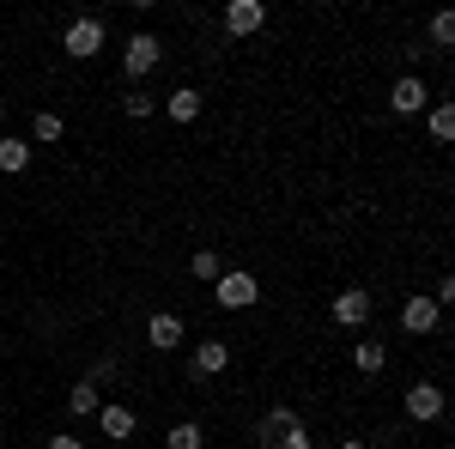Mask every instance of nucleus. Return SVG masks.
Returning <instances> with one entry per match:
<instances>
[{
  "label": "nucleus",
  "mask_w": 455,
  "mask_h": 449,
  "mask_svg": "<svg viewBox=\"0 0 455 449\" xmlns=\"http://www.w3.org/2000/svg\"><path fill=\"white\" fill-rule=\"evenodd\" d=\"M61 49H68L73 61H92V55L104 49V19H92V12H85V19H73L68 31H61Z\"/></svg>",
  "instance_id": "nucleus-3"
},
{
  "label": "nucleus",
  "mask_w": 455,
  "mask_h": 449,
  "mask_svg": "<svg viewBox=\"0 0 455 449\" xmlns=\"http://www.w3.org/2000/svg\"><path fill=\"white\" fill-rule=\"evenodd\" d=\"M188 274H195V279H207V285H212V279L225 274V261H219V249H195V255H188Z\"/></svg>",
  "instance_id": "nucleus-19"
},
{
  "label": "nucleus",
  "mask_w": 455,
  "mask_h": 449,
  "mask_svg": "<svg viewBox=\"0 0 455 449\" xmlns=\"http://www.w3.org/2000/svg\"><path fill=\"white\" fill-rule=\"evenodd\" d=\"M261 449H310V431L291 425V431H280V437H261Z\"/></svg>",
  "instance_id": "nucleus-21"
},
{
  "label": "nucleus",
  "mask_w": 455,
  "mask_h": 449,
  "mask_svg": "<svg viewBox=\"0 0 455 449\" xmlns=\"http://www.w3.org/2000/svg\"><path fill=\"white\" fill-rule=\"evenodd\" d=\"M425 128H431V140H437V146H450V140H455V109L450 104H431Z\"/></svg>",
  "instance_id": "nucleus-18"
},
{
  "label": "nucleus",
  "mask_w": 455,
  "mask_h": 449,
  "mask_svg": "<svg viewBox=\"0 0 455 449\" xmlns=\"http://www.w3.org/2000/svg\"><path fill=\"white\" fill-rule=\"evenodd\" d=\"M49 449H85V437H49Z\"/></svg>",
  "instance_id": "nucleus-26"
},
{
  "label": "nucleus",
  "mask_w": 455,
  "mask_h": 449,
  "mask_svg": "<svg viewBox=\"0 0 455 449\" xmlns=\"http://www.w3.org/2000/svg\"><path fill=\"white\" fill-rule=\"evenodd\" d=\"M371 304H377L371 292H358V285H347V292L334 298V322H340V328H364V322H371Z\"/></svg>",
  "instance_id": "nucleus-10"
},
{
  "label": "nucleus",
  "mask_w": 455,
  "mask_h": 449,
  "mask_svg": "<svg viewBox=\"0 0 455 449\" xmlns=\"http://www.w3.org/2000/svg\"><path fill=\"white\" fill-rule=\"evenodd\" d=\"M340 449H371V444H364V437H347V444H340Z\"/></svg>",
  "instance_id": "nucleus-27"
},
{
  "label": "nucleus",
  "mask_w": 455,
  "mask_h": 449,
  "mask_svg": "<svg viewBox=\"0 0 455 449\" xmlns=\"http://www.w3.org/2000/svg\"><path fill=\"white\" fill-rule=\"evenodd\" d=\"M291 425H304L291 407H267V413H261V425H255V437H280V431H291Z\"/></svg>",
  "instance_id": "nucleus-17"
},
{
  "label": "nucleus",
  "mask_w": 455,
  "mask_h": 449,
  "mask_svg": "<svg viewBox=\"0 0 455 449\" xmlns=\"http://www.w3.org/2000/svg\"><path fill=\"white\" fill-rule=\"evenodd\" d=\"M261 25H267V6H261V0H231V6H225V31L231 36H255Z\"/></svg>",
  "instance_id": "nucleus-8"
},
{
  "label": "nucleus",
  "mask_w": 455,
  "mask_h": 449,
  "mask_svg": "<svg viewBox=\"0 0 455 449\" xmlns=\"http://www.w3.org/2000/svg\"><path fill=\"white\" fill-rule=\"evenodd\" d=\"M431 43H437V49H455V12H437V19H431Z\"/></svg>",
  "instance_id": "nucleus-22"
},
{
  "label": "nucleus",
  "mask_w": 455,
  "mask_h": 449,
  "mask_svg": "<svg viewBox=\"0 0 455 449\" xmlns=\"http://www.w3.org/2000/svg\"><path fill=\"white\" fill-rule=\"evenodd\" d=\"M188 371H195V377H225V371H231V341H201L195 358H188Z\"/></svg>",
  "instance_id": "nucleus-9"
},
{
  "label": "nucleus",
  "mask_w": 455,
  "mask_h": 449,
  "mask_svg": "<svg viewBox=\"0 0 455 449\" xmlns=\"http://www.w3.org/2000/svg\"><path fill=\"white\" fill-rule=\"evenodd\" d=\"M109 377H116V358H98V365H92V377H85V382H109Z\"/></svg>",
  "instance_id": "nucleus-25"
},
{
  "label": "nucleus",
  "mask_w": 455,
  "mask_h": 449,
  "mask_svg": "<svg viewBox=\"0 0 455 449\" xmlns=\"http://www.w3.org/2000/svg\"><path fill=\"white\" fill-rule=\"evenodd\" d=\"M122 109H128V116L140 122V116H152V109H158V104H152V98H140V92H128V98H122Z\"/></svg>",
  "instance_id": "nucleus-23"
},
{
  "label": "nucleus",
  "mask_w": 455,
  "mask_h": 449,
  "mask_svg": "<svg viewBox=\"0 0 455 449\" xmlns=\"http://www.w3.org/2000/svg\"><path fill=\"white\" fill-rule=\"evenodd\" d=\"M98 431H104V437H116V444H128V437L140 431V419H134V407H128V401H104V407H98Z\"/></svg>",
  "instance_id": "nucleus-7"
},
{
  "label": "nucleus",
  "mask_w": 455,
  "mask_h": 449,
  "mask_svg": "<svg viewBox=\"0 0 455 449\" xmlns=\"http://www.w3.org/2000/svg\"><path fill=\"white\" fill-rule=\"evenodd\" d=\"M212 298H219V310H249V304L261 298V285H255V274L231 268V274H219V279H212Z\"/></svg>",
  "instance_id": "nucleus-2"
},
{
  "label": "nucleus",
  "mask_w": 455,
  "mask_h": 449,
  "mask_svg": "<svg viewBox=\"0 0 455 449\" xmlns=\"http://www.w3.org/2000/svg\"><path fill=\"white\" fill-rule=\"evenodd\" d=\"M164 61V43L152 31H134L128 36V49H122V79H146V73Z\"/></svg>",
  "instance_id": "nucleus-1"
},
{
  "label": "nucleus",
  "mask_w": 455,
  "mask_h": 449,
  "mask_svg": "<svg viewBox=\"0 0 455 449\" xmlns=\"http://www.w3.org/2000/svg\"><path fill=\"white\" fill-rule=\"evenodd\" d=\"M443 322V310L431 304V292H413L407 304H401V334H431Z\"/></svg>",
  "instance_id": "nucleus-5"
},
{
  "label": "nucleus",
  "mask_w": 455,
  "mask_h": 449,
  "mask_svg": "<svg viewBox=\"0 0 455 449\" xmlns=\"http://www.w3.org/2000/svg\"><path fill=\"white\" fill-rule=\"evenodd\" d=\"M352 365H358L364 377H377V371L388 365V346L383 341H358V346H352Z\"/></svg>",
  "instance_id": "nucleus-15"
},
{
  "label": "nucleus",
  "mask_w": 455,
  "mask_h": 449,
  "mask_svg": "<svg viewBox=\"0 0 455 449\" xmlns=\"http://www.w3.org/2000/svg\"><path fill=\"white\" fill-rule=\"evenodd\" d=\"M425 104H431V92H425L419 73H407V79H395V85H388V109H395V116H419Z\"/></svg>",
  "instance_id": "nucleus-6"
},
{
  "label": "nucleus",
  "mask_w": 455,
  "mask_h": 449,
  "mask_svg": "<svg viewBox=\"0 0 455 449\" xmlns=\"http://www.w3.org/2000/svg\"><path fill=\"white\" fill-rule=\"evenodd\" d=\"M98 407H104L98 382H73V389H68V413L73 419H98Z\"/></svg>",
  "instance_id": "nucleus-13"
},
{
  "label": "nucleus",
  "mask_w": 455,
  "mask_h": 449,
  "mask_svg": "<svg viewBox=\"0 0 455 449\" xmlns=\"http://www.w3.org/2000/svg\"><path fill=\"white\" fill-rule=\"evenodd\" d=\"M31 140L55 146V140H61V116H55V109H36V116H31Z\"/></svg>",
  "instance_id": "nucleus-20"
},
{
  "label": "nucleus",
  "mask_w": 455,
  "mask_h": 449,
  "mask_svg": "<svg viewBox=\"0 0 455 449\" xmlns=\"http://www.w3.org/2000/svg\"><path fill=\"white\" fill-rule=\"evenodd\" d=\"M431 304H437V310H443V304H455V279H450V274L437 279V292H431Z\"/></svg>",
  "instance_id": "nucleus-24"
},
{
  "label": "nucleus",
  "mask_w": 455,
  "mask_h": 449,
  "mask_svg": "<svg viewBox=\"0 0 455 449\" xmlns=\"http://www.w3.org/2000/svg\"><path fill=\"white\" fill-rule=\"evenodd\" d=\"M164 116H171V122H195V116H201V92H195V85L171 92V98H164Z\"/></svg>",
  "instance_id": "nucleus-14"
},
{
  "label": "nucleus",
  "mask_w": 455,
  "mask_h": 449,
  "mask_svg": "<svg viewBox=\"0 0 455 449\" xmlns=\"http://www.w3.org/2000/svg\"><path fill=\"white\" fill-rule=\"evenodd\" d=\"M0 171H6V176L31 171V140H19V134H0Z\"/></svg>",
  "instance_id": "nucleus-12"
},
{
  "label": "nucleus",
  "mask_w": 455,
  "mask_h": 449,
  "mask_svg": "<svg viewBox=\"0 0 455 449\" xmlns=\"http://www.w3.org/2000/svg\"><path fill=\"white\" fill-rule=\"evenodd\" d=\"M201 444H207V431L195 419H176L171 431H164V449H201Z\"/></svg>",
  "instance_id": "nucleus-16"
},
{
  "label": "nucleus",
  "mask_w": 455,
  "mask_h": 449,
  "mask_svg": "<svg viewBox=\"0 0 455 449\" xmlns=\"http://www.w3.org/2000/svg\"><path fill=\"white\" fill-rule=\"evenodd\" d=\"M176 341H182V316L158 310V316H152V322H146V346H152V352H171Z\"/></svg>",
  "instance_id": "nucleus-11"
},
{
  "label": "nucleus",
  "mask_w": 455,
  "mask_h": 449,
  "mask_svg": "<svg viewBox=\"0 0 455 449\" xmlns=\"http://www.w3.org/2000/svg\"><path fill=\"white\" fill-rule=\"evenodd\" d=\"M401 407H407L413 425H431V419H443V389H437V382H413V389L401 395Z\"/></svg>",
  "instance_id": "nucleus-4"
}]
</instances>
